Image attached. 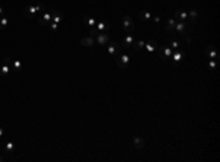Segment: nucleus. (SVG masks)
<instances>
[{
  "instance_id": "f257e3e1",
  "label": "nucleus",
  "mask_w": 220,
  "mask_h": 162,
  "mask_svg": "<svg viewBox=\"0 0 220 162\" xmlns=\"http://www.w3.org/2000/svg\"><path fill=\"white\" fill-rule=\"evenodd\" d=\"M43 12H46V6L43 3H37V5H28L24 9V16L27 19H32L37 18L38 15H41Z\"/></svg>"
},
{
  "instance_id": "f03ea898",
  "label": "nucleus",
  "mask_w": 220,
  "mask_h": 162,
  "mask_svg": "<svg viewBox=\"0 0 220 162\" xmlns=\"http://www.w3.org/2000/svg\"><path fill=\"white\" fill-rule=\"evenodd\" d=\"M110 26H112V25H110L109 22H98V24H96V26H91L90 28V35L91 37H96V35H98L100 32H104V31L110 29Z\"/></svg>"
},
{
  "instance_id": "7ed1b4c3",
  "label": "nucleus",
  "mask_w": 220,
  "mask_h": 162,
  "mask_svg": "<svg viewBox=\"0 0 220 162\" xmlns=\"http://www.w3.org/2000/svg\"><path fill=\"white\" fill-rule=\"evenodd\" d=\"M52 18H53V10L50 9L48 12L46 10V12H43L41 15H38V16H37V21H38V24L41 25V26H46V25H48L52 22Z\"/></svg>"
},
{
  "instance_id": "20e7f679",
  "label": "nucleus",
  "mask_w": 220,
  "mask_h": 162,
  "mask_svg": "<svg viewBox=\"0 0 220 162\" xmlns=\"http://www.w3.org/2000/svg\"><path fill=\"white\" fill-rule=\"evenodd\" d=\"M10 66H12V58H10L9 56H6V57L3 58V63L0 64V76H8L9 72L12 70Z\"/></svg>"
},
{
  "instance_id": "39448f33",
  "label": "nucleus",
  "mask_w": 220,
  "mask_h": 162,
  "mask_svg": "<svg viewBox=\"0 0 220 162\" xmlns=\"http://www.w3.org/2000/svg\"><path fill=\"white\" fill-rule=\"evenodd\" d=\"M122 24H123V29H125V32H126V34H132L135 31L134 21H132V18H131L129 15H125Z\"/></svg>"
},
{
  "instance_id": "423d86ee",
  "label": "nucleus",
  "mask_w": 220,
  "mask_h": 162,
  "mask_svg": "<svg viewBox=\"0 0 220 162\" xmlns=\"http://www.w3.org/2000/svg\"><path fill=\"white\" fill-rule=\"evenodd\" d=\"M157 53H158V56H160V58L169 60V58L172 57L173 50L169 47V45H162V47H157Z\"/></svg>"
},
{
  "instance_id": "0eeeda50",
  "label": "nucleus",
  "mask_w": 220,
  "mask_h": 162,
  "mask_svg": "<svg viewBox=\"0 0 220 162\" xmlns=\"http://www.w3.org/2000/svg\"><path fill=\"white\" fill-rule=\"evenodd\" d=\"M173 31L176 34H179V35H187L188 34V24L187 22H182V21H176Z\"/></svg>"
},
{
  "instance_id": "6e6552de",
  "label": "nucleus",
  "mask_w": 220,
  "mask_h": 162,
  "mask_svg": "<svg viewBox=\"0 0 220 162\" xmlns=\"http://www.w3.org/2000/svg\"><path fill=\"white\" fill-rule=\"evenodd\" d=\"M116 63L119 64L120 69H126V66L129 64V56H126V54H123V53L116 54Z\"/></svg>"
},
{
  "instance_id": "1a4fd4ad",
  "label": "nucleus",
  "mask_w": 220,
  "mask_h": 162,
  "mask_svg": "<svg viewBox=\"0 0 220 162\" xmlns=\"http://www.w3.org/2000/svg\"><path fill=\"white\" fill-rule=\"evenodd\" d=\"M107 53H109V56H112V57H116V54L120 53L119 44L116 43V41H109L107 43Z\"/></svg>"
},
{
  "instance_id": "9d476101",
  "label": "nucleus",
  "mask_w": 220,
  "mask_h": 162,
  "mask_svg": "<svg viewBox=\"0 0 220 162\" xmlns=\"http://www.w3.org/2000/svg\"><path fill=\"white\" fill-rule=\"evenodd\" d=\"M170 58L173 60V66H178V64L182 62V58H183V51H182L181 48H178V50H173L172 57H170Z\"/></svg>"
},
{
  "instance_id": "9b49d317",
  "label": "nucleus",
  "mask_w": 220,
  "mask_h": 162,
  "mask_svg": "<svg viewBox=\"0 0 220 162\" xmlns=\"http://www.w3.org/2000/svg\"><path fill=\"white\" fill-rule=\"evenodd\" d=\"M176 21H182V22H187L188 21V12L185 9H178L175 12V16H173Z\"/></svg>"
},
{
  "instance_id": "f8f14e48",
  "label": "nucleus",
  "mask_w": 220,
  "mask_h": 162,
  "mask_svg": "<svg viewBox=\"0 0 220 162\" xmlns=\"http://www.w3.org/2000/svg\"><path fill=\"white\" fill-rule=\"evenodd\" d=\"M96 41H97L98 45H106V44L110 41V38H109V35H107L106 32H100L98 35H96Z\"/></svg>"
},
{
  "instance_id": "ddd939ff",
  "label": "nucleus",
  "mask_w": 220,
  "mask_h": 162,
  "mask_svg": "<svg viewBox=\"0 0 220 162\" xmlns=\"http://www.w3.org/2000/svg\"><path fill=\"white\" fill-rule=\"evenodd\" d=\"M132 43H134V35L132 34H126L123 41H122V47L129 48V47H132Z\"/></svg>"
},
{
  "instance_id": "4468645a",
  "label": "nucleus",
  "mask_w": 220,
  "mask_h": 162,
  "mask_svg": "<svg viewBox=\"0 0 220 162\" xmlns=\"http://www.w3.org/2000/svg\"><path fill=\"white\" fill-rule=\"evenodd\" d=\"M206 56L208 58H211V60H216V58H217V51H216L214 45H208V47L206 48Z\"/></svg>"
},
{
  "instance_id": "2eb2a0df",
  "label": "nucleus",
  "mask_w": 220,
  "mask_h": 162,
  "mask_svg": "<svg viewBox=\"0 0 220 162\" xmlns=\"http://www.w3.org/2000/svg\"><path fill=\"white\" fill-rule=\"evenodd\" d=\"M175 24H176V19H175V18H168L166 22H164V29H166L168 32H173Z\"/></svg>"
},
{
  "instance_id": "dca6fc26",
  "label": "nucleus",
  "mask_w": 220,
  "mask_h": 162,
  "mask_svg": "<svg viewBox=\"0 0 220 162\" xmlns=\"http://www.w3.org/2000/svg\"><path fill=\"white\" fill-rule=\"evenodd\" d=\"M81 44L84 45V47H92V45H94V37H91V35L82 37V38H81Z\"/></svg>"
},
{
  "instance_id": "f3484780",
  "label": "nucleus",
  "mask_w": 220,
  "mask_h": 162,
  "mask_svg": "<svg viewBox=\"0 0 220 162\" xmlns=\"http://www.w3.org/2000/svg\"><path fill=\"white\" fill-rule=\"evenodd\" d=\"M53 10V18H52V22H54V24H60L63 19V13L62 12H59V10L56 9H52Z\"/></svg>"
},
{
  "instance_id": "a211bd4d",
  "label": "nucleus",
  "mask_w": 220,
  "mask_h": 162,
  "mask_svg": "<svg viewBox=\"0 0 220 162\" xmlns=\"http://www.w3.org/2000/svg\"><path fill=\"white\" fill-rule=\"evenodd\" d=\"M157 43H156V39H150L148 43H145V50H147V51L148 53H153V51H156V50H157Z\"/></svg>"
},
{
  "instance_id": "6ab92c4d",
  "label": "nucleus",
  "mask_w": 220,
  "mask_h": 162,
  "mask_svg": "<svg viewBox=\"0 0 220 162\" xmlns=\"http://www.w3.org/2000/svg\"><path fill=\"white\" fill-rule=\"evenodd\" d=\"M139 19L144 21V22H148V21L153 19V15L150 13V12H147V10H141L139 12Z\"/></svg>"
},
{
  "instance_id": "aec40b11",
  "label": "nucleus",
  "mask_w": 220,
  "mask_h": 162,
  "mask_svg": "<svg viewBox=\"0 0 220 162\" xmlns=\"http://www.w3.org/2000/svg\"><path fill=\"white\" fill-rule=\"evenodd\" d=\"M188 18L191 19V24L195 25L197 24V18H198V10L197 9H191L188 12Z\"/></svg>"
},
{
  "instance_id": "412c9836",
  "label": "nucleus",
  "mask_w": 220,
  "mask_h": 162,
  "mask_svg": "<svg viewBox=\"0 0 220 162\" xmlns=\"http://www.w3.org/2000/svg\"><path fill=\"white\" fill-rule=\"evenodd\" d=\"M145 47V41H142V39H137L134 43H132V48H134L135 51H139V50H142V48Z\"/></svg>"
},
{
  "instance_id": "4be33fe9",
  "label": "nucleus",
  "mask_w": 220,
  "mask_h": 162,
  "mask_svg": "<svg viewBox=\"0 0 220 162\" xmlns=\"http://www.w3.org/2000/svg\"><path fill=\"white\" fill-rule=\"evenodd\" d=\"M134 145H135V149L137 150H141L144 148V139L139 137V136H135L134 137Z\"/></svg>"
},
{
  "instance_id": "5701e85b",
  "label": "nucleus",
  "mask_w": 220,
  "mask_h": 162,
  "mask_svg": "<svg viewBox=\"0 0 220 162\" xmlns=\"http://www.w3.org/2000/svg\"><path fill=\"white\" fill-rule=\"evenodd\" d=\"M10 69L15 72H19L21 69H22V62L21 60H12V66H10Z\"/></svg>"
},
{
  "instance_id": "b1692460",
  "label": "nucleus",
  "mask_w": 220,
  "mask_h": 162,
  "mask_svg": "<svg viewBox=\"0 0 220 162\" xmlns=\"http://www.w3.org/2000/svg\"><path fill=\"white\" fill-rule=\"evenodd\" d=\"M8 24H9V16L2 15V16H0V31H2V29H5L6 26H8Z\"/></svg>"
},
{
  "instance_id": "393cba45",
  "label": "nucleus",
  "mask_w": 220,
  "mask_h": 162,
  "mask_svg": "<svg viewBox=\"0 0 220 162\" xmlns=\"http://www.w3.org/2000/svg\"><path fill=\"white\" fill-rule=\"evenodd\" d=\"M84 24H87L91 28V26H96L97 22H96V19H94V18H84Z\"/></svg>"
},
{
  "instance_id": "a878e982",
  "label": "nucleus",
  "mask_w": 220,
  "mask_h": 162,
  "mask_svg": "<svg viewBox=\"0 0 220 162\" xmlns=\"http://www.w3.org/2000/svg\"><path fill=\"white\" fill-rule=\"evenodd\" d=\"M169 47L172 48V50H178V48H181V44H179V41H176L175 38L170 39V45Z\"/></svg>"
},
{
  "instance_id": "bb28decb",
  "label": "nucleus",
  "mask_w": 220,
  "mask_h": 162,
  "mask_svg": "<svg viewBox=\"0 0 220 162\" xmlns=\"http://www.w3.org/2000/svg\"><path fill=\"white\" fill-rule=\"evenodd\" d=\"M5 149H6V152H13V150H15V145L12 142H8L5 145Z\"/></svg>"
},
{
  "instance_id": "cd10ccee",
  "label": "nucleus",
  "mask_w": 220,
  "mask_h": 162,
  "mask_svg": "<svg viewBox=\"0 0 220 162\" xmlns=\"http://www.w3.org/2000/svg\"><path fill=\"white\" fill-rule=\"evenodd\" d=\"M48 28H50V31H52V32H56V31H58V28H59V24H54V22H50V24L47 25Z\"/></svg>"
},
{
  "instance_id": "c85d7f7f",
  "label": "nucleus",
  "mask_w": 220,
  "mask_h": 162,
  "mask_svg": "<svg viewBox=\"0 0 220 162\" xmlns=\"http://www.w3.org/2000/svg\"><path fill=\"white\" fill-rule=\"evenodd\" d=\"M216 66H217V63H216V60H210V63H208V69L210 70H214Z\"/></svg>"
},
{
  "instance_id": "c756f323",
  "label": "nucleus",
  "mask_w": 220,
  "mask_h": 162,
  "mask_svg": "<svg viewBox=\"0 0 220 162\" xmlns=\"http://www.w3.org/2000/svg\"><path fill=\"white\" fill-rule=\"evenodd\" d=\"M3 136H5V130L2 129V127H0V139L3 137Z\"/></svg>"
},
{
  "instance_id": "7c9ffc66",
  "label": "nucleus",
  "mask_w": 220,
  "mask_h": 162,
  "mask_svg": "<svg viewBox=\"0 0 220 162\" xmlns=\"http://www.w3.org/2000/svg\"><path fill=\"white\" fill-rule=\"evenodd\" d=\"M154 21H156L157 24H160V18H158V16H154Z\"/></svg>"
},
{
  "instance_id": "2f4dec72",
  "label": "nucleus",
  "mask_w": 220,
  "mask_h": 162,
  "mask_svg": "<svg viewBox=\"0 0 220 162\" xmlns=\"http://www.w3.org/2000/svg\"><path fill=\"white\" fill-rule=\"evenodd\" d=\"M2 15H3V7L0 6V16H2Z\"/></svg>"
},
{
  "instance_id": "473e14b6",
  "label": "nucleus",
  "mask_w": 220,
  "mask_h": 162,
  "mask_svg": "<svg viewBox=\"0 0 220 162\" xmlns=\"http://www.w3.org/2000/svg\"><path fill=\"white\" fill-rule=\"evenodd\" d=\"M3 161H5V159H3V158H2V156H0V162H3Z\"/></svg>"
}]
</instances>
